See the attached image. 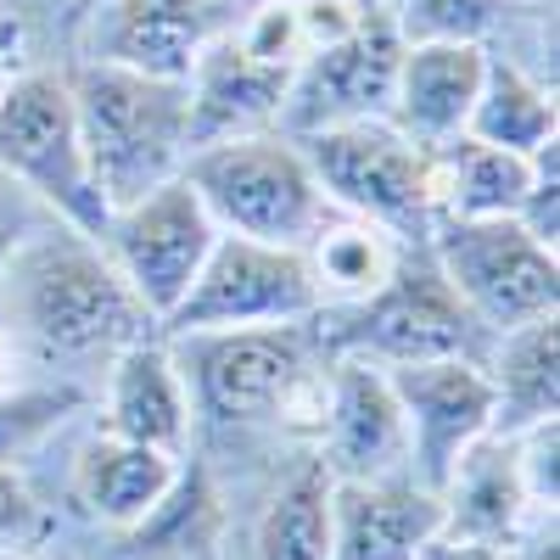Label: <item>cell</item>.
Wrapping results in <instances>:
<instances>
[{
	"label": "cell",
	"mask_w": 560,
	"mask_h": 560,
	"mask_svg": "<svg viewBox=\"0 0 560 560\" xmlns=\"http://www.w3.org/2000/svg\"><path fill=\"white\" fill-rule=\"evenodd\" d=\"M0 325L18 353L51 364L113 359L140 337H158V319L124 287L102 242L62 219L34 224L0 269Z\"/></svg>",
	"instance_id": "6da1fadb"
},
{
	"label": "cell",
	"mask_w": 560,
	"mask_h": 560,
	"mask_svg": "<svg viewBox=\"0 0 560 560\" xmlns=\"http://www.w3.org/2000/svg\"><path fill=\"white\" fill-rule=\"evenodd\" d=\"M68 96L107 213L158 191L191 158V90H185V79L84 62L68 73Z\"/></svg>",
	"instance_id": "7a4b0ae2"
},
{
	"label": "cell",
	"mask_w": 560,
	"mask_h": 560,
	"mask_svg": "<svg viewBox=\"0 0 560 560\" xmlns=\"http://www.w3.org/2000/svg\"><path fill=\"white\" fill-rule=\"evenodd\" d=\"M308 325L163 337L174 348L185 393H191V415H208V420H219V427H247V420H303V427L314 432L331 359L314 364Z\"/></svg>",
	"instance_id": "3957f363"
},
{
	"label": "cell",
	"mask_w": 560,
	"mask_h": 560,
	"mask_svg": "<svg viewBox=\"0 0 560 560\" xmlns=\"http://www.w3.org/2000/svg\"><path fill=\"white\" fill-rule=\"evenodd\" d=\"M185 185L202 197L208 219L224 236H247L269 247H303L331 219V197L303 158V147L280 129L224 135L185 158Z\"/></svg>",
	"instance_id": "277c9868"
},
{
	"label": "cell",
	"mask_w": 560,
	"mask_h": 560,
	"mask_svg": "<svg viewBox=\"0 0 560 560\" xmlns=\"http://www.w3.org/2000/svg\"><path fill=\"white\" fill-rule=\"evenodd\" d=\"M314 342L331 359H364V364H427V359H482L488 331L465 314L454 287L443 280L427 242H415L393 280L348 308H319Z\"/></svg>",
	"instance_id": "5b68a950"
},
{
	"label": "cell",
	"mask_w": 560,
	"mask_h": 560,
	"mask_svg": "<svg viewBox=\"0 0 560 560\" xmlns=\"http://www.w3.org/2000/svg\"><path fill=\"white\" fill-rule=\"evenodd\" d=\"M0 174L51 219L84 230V236H102L107 202L90 174L62 73L28 68L7 79V90H0Z\"/></svg>",
	"instance_id": "8992f818"
},
{
	"label": "cell",
	"mask_w": 560,
	"mask_h": 560,
	"mask_svg": "<svg viewBox=\"0 0 560 560\" xmlns=\"http://www.w3.org/2000/svg\"><path fill=\"white\" fill-rule=\"evenodd\" d=\"M319 191L331 197L337 213L370 219L393 230L404 242H427L438 224L432 202V152L415 147L404 129L387 118H364V124H337L298 140Z\"/></svg>",
	"instance_id": "52a82bcc"
},
{
	"label": "cell",
	"mask_w": 560,
	"mask_h": 560,
	"mask_svg": "<svg viewBox=\"0 0 560 560\" xmlns=\"http://www.w3.org/2000/svg\"><path fill=\"white\" fill-rule=\"evenodd\" d=\"M443 280L488 337L555 314L560 264L516 219H438L427 236Z\"/></svg>",
	"instance_id": "ba28073f"
},
{
	"label": "cell",
	"mask_w": 560,
	"mask_h": 560,
	"mask_svg": "<svg viewBox=\"0 0 560 560\" xmlns=\"http://www.w3.org/2000/svg\"><path fill=\"white\" fill-rule=\"evenodd\" d=\"M319 314L303 247H269L247 236H224L191 280L179 308L158 325V337H202V331H258V325H308Z\"/></svg>",
	"instance_id": "9c48e42d"
},
{
	"label": "cell",
	"mask_w": 560,
	"mask_h": 560,
	"mask_svg": "<svg viewBox=\"0 0 560 560\" xmlns=\"http://www.w3.org/2000/svg\"><path fill=\"white\" fill-rule=\"evenodd\" d=\"M96 242L124 275V287L140 298V308L163 325L179 308V298L191 292V280L202 275L219 242V224L208 219L202 197L185 185V174H174L158 191L113 208Z\"/></svg>",
	"instance_id": "30bf717a"
},
{
	"label": "cell",
	"mask_w": 560,
	"mask_h": 560,
	"mask_svg": "<svg viewBox=\"0 0 560 560\" xmlns=\"http://www.w3.org/2000/svg\"><path fill=\"white\" fill-rule=\"evenodd\" d=\"M404 57V34L393 28L387 7H370V18L337 39L308 51L287 84V107H280V135H319L337 124H364V118H387L393 102V79Z\"/></svg>",
	"instance_id": "8fae6325"
},
{
	"label": "cell",
	"mask_w": 560,
	"mask_h": 560,
	"mask_svg": "<svg viewBox=\"0 0 560 560\" xmlns=\"http://www.w3.org/2000/svg\"><path fill=\"white\" fill-rule=\"evenodd\" d=\"M319 465L331 482H387L409 477V432L404 409L393 398V382L382 364L364 359H331L325 393L314 415ZM415 482V477H409Z\"/></svg>",
	"instance_id": "7c38bea8"
},
{
	"label": "cell",
	"mask_w": 560,
	"mask_h": 560,
	"mask_svg": "<svg viewBox=\"0 0 560 560\" xmlns=\"http://www.w3.org/2000/svg\"><path fill=\"white\" fill-rule=\"evenodd\" d=\"M387 382L409 432V477L438 493L454 459L493 432V387L482 376V359L393 364Z\"/></svg>",
	"instance_id": "4fadbf2b"
},
{
	"label": "cell",
	"mask_w": 560,
	"mask_h": 560,
	"mask_svg": "<svg viewBox=\"0 0 560 560\" xmlns=\"http://www.w3.org/2000/svg\"><path fill=\"white\" fill-rule=\"evenodd\" d=\"M488 73V45L477 39H420L404 45L387 124L404 129L415 147H443V140L465 135V118L477 107V90Z\"/></svg>",
	"instance_id": "5bb4252c"
},
{
	"label": "cell",
	"mask_w": 560,
	"mask_h": 560,
	"mask_svg": "<svg viewBox=\"0 0 560 560\" xmlns=\"http://www.w3.org/2000/svg\"><path fill=\"white\" fill-rule=\"evenodd\" d=\"M287 84L292 73L258 62L236 39V28L213 34L197 51L191 73H185V90H191V152L224 135H253V129L280 124Z\"/></svg>",
	"instance_id": "9a60e30c"
},
{
	"label": "cell",
	"mask_w": 560,
	"mask_h": 560,
	"mask_svg": "<svg viewBox=\"0 0 560 560\" xmlns=\"http://www.w3.org/2000/svg\"><path fill=\"white\" fill-rule=\"evenodd\" d=\"M224 7L230 0H113V7H102L96 62L185 79L202 45L230 28Z\"/></svg>",
	"instance_id": "2e32d148"
},
{
	"label": "cell",
	"mask_w": 560,
	"mask_h": 560,
	"mask_svg": "<svg viewBox=\"0 0 560 560\" xmlns=\"http://www.w3.org/2000/svg\"><path fill=\"white\" fill-rule=\"evenodd\" d=\"M191 393L163 337H140L107 359V393H102V432L124 443H147L179 454L191 438Z\"/></svg>",
	"instance_id": "e0dca14e"
},
{
	"label": "cell",
	"mask_w": 560,
	"mask_h": 560,
	"mask_svg": "<svg viewBox=\"0 0 560 560\" xmlns=\"http://www.w3.org/2000/svg\"><path fill=\"white\" fill-rule=\"evenodd\" d=\"M438 533V493L409 477L331 482V560H415Z\"/></svg>",
	"instance_id": "ac0fdd59"
},
{
	"label": "cell",
	"mask_w": 560,
	"mask_h": 560,
	"mask_svg": "<svg viewBox=\"0 0 560 560\" xmlns=\"http://www.w3.org/2000/svg\"><path fill=\"white\" fill-rule=\"evenodd\" d=\"M179 482V454L96 432L73 459V504L113 533L147 527Z\"/></svg>",
	"instance_id": "d6986e66"
},
{
	"label": "cell",
	"mask_w": 560,
	"mask_h": 560,
	"mask_svg": "<svg viewBox=\"0 0 560 560\" xmlns=\"http://www.w3.org/2000/svg\"><path fill=\"white\" fill-rule=\"evenodd\" d=\"M438 504H443V533L504 544V549L538 522V510L527 504L522 477H516V443L504 432L477 438L454 459V471L438 488Z\"/></svg>",
	"instance_id": "ffe728a7"
},
{
	"label": "cell",
	"mask_w": 560,
	"mask_h": 560,
	"mask_svg": "<svg viewBox=\"0 0 560 560\" xmlns=\"http://www.w3.org/2000/svg\"><path fill=\"white\" fill-rule=\"evenodd\" d=\"M482 376L493 387V432H527L560 415V319H527L482 348Z\"/></svg>",
	"instance_id": "44dd1931"
},
{
	"label": "cell",
	"mask_w": 560,
	"mask_h": 560,
	"mask_svg": "<svg viewBox=\"0 0 560 560\" xmlns=\"http://www.w3.org/2000/svg\"><path fill=\"white\" fill-rule=\"evenodd\" d=\"M415 242L393 236V230L370 224V219H353V213H331L314 236L303 242V264H308V280H314V298L319 308H348V303H364L376 298L393 269L404 264Z\"/></svg>",
	"instance_id": "7402d4cb"
},
{
	"label": "cell",
	"mask_w": 560,
	"mask_h": 560,
	"mask_svg": "<svg viewBox=\"0 0 560 560\" xmlns=\"http://www.w3.org/2000/svg\"><path fill=\"white\" fill-rule=\"evenodd\" d=\"M533 185V158L482 147L471 135H454L432 147V202L438 219H516Z\"/></svg>",
	"instance_id": "603a6c76"
},
{
	"label": "cell",
	"mask_w": 560,
	"mask_h": 560,
	"mask_svg": "<svg viewBox=\"0 0 560 560\" xmlns=\"http://www.w3.org/2000/svg\"><path fill=\"white\" fill-rule=\"evenodd\" d=\"M465 135L482 140V147L533 158L538 147L555 140V90L538 84L527 68L488 51V73H482L471 118H465Z\"/></svg>",
	"instance_id": "cb8c5ba5"
},
{
	"label": "cell",
	"mask_w": 560,
	"mask_h": 560,
	"mask_svg": "<svg viewBox=\"0 0 560 560\" xmlns=\"http://www.w3.org/2000/svg\"><path fill=\"white\" fill-rule=\"evenodd\" d=\"M253 560H331V477L319 459H303L269 493L253 533Z\"/></svg>",
	"instance_id": "d4e9b609"
},
{
	"label": "cell",
	"mask_w": 560,
	"mask_h": 560,
	"mask_svg": "<svg viewBox=\"0 0 560 560\" xmlns=\"http://www.w3.org/2000/svg\"><path fill=\"white\" fill-rule=\"evenodd\" d=\"M510 0H393V28L404 45L420 39H488L504 23Z\"/></svg>",
	"instance_id": "484cf974"
},
{
	"label": "cell",
	"mask_w": 560,
	"mask_h": 560,
	"mask_svg": "<svg viewBox=\"0 0 560 560\" xmlns=\"http://www.w3.org/2000/svg\"><path fill=\"white\" fill-rule=\"evenodd\" d=\"M79 409L73 387H7L0 393V465L28 454L45 432H57Z\"/></svg>",
	"instance_id": "4316f807"
},
{
	"label": "cell",
	"mask_w": 560,
	"mask_h": 560,
	"mask_svg": "<svg viewBox=\"0 0 560 560\" xmlns=\"http://www.w3.org/2000/svg\"><path fill=\"white\" fill-rule=\"evenodd\" d=\"M516 443V477H522V493L538 516H555L560 510V415L555 420H538L527 432H510Z\"/></svg>",
	"instance_id": "83f0119b"
},
{
	"label": "cell",
	"mask_w": 560,
	"mask_h": 560,
	"mask_svg": "<svg viewBox=\"0 0 560 560\" xmlns=\"http://www.w3.org/2000/svg\"><path fill=\"white\" fill-rule=\"evenodd\" d=\"M236 39L247 45V51L280 73H298V62L308 57L303 45V23H298V0H264V7L236 28Z\"/></svg>",
	"instance_id": "f1b7e54d"
},
{
	"label": "cell",
	"mask_w": 560,
	"mask_h": 560,
	"mask_svg": "<svg viewBox=\"0 0 560 560\" xmlns=\"http://www.w3.org/2000/svg\"><path fill=\"white\" fill-rule=\"evenodd\" d=\"M516 224L538 247H549V253L560 247V147L555 140L533 152V185H527V197L516 208Z\"/></svg>",
	"instance_id": "f546056e"
},
{
	"label": "cell",
	"mask_w": 560,
	"mask_h": 560,
	"mask_svg": "<svg viewBox=\"0 0 560 560\" xmlns=\"http://www.w3.org/2000/svg\"><path fill=\"white\" fill-rule=\"evenodd\" d=\"M51 522H45V510L34 504L28 482L12 471V465H0V544L7 549H34Z\"/></svg>",
	"instance_id": "4dcf8cb0"
},
{
	"label": "cell",
	"mask_w": 560,
	"mask_h": 560,
	"mask_svg": "<svg viewBox=\"0 0 560 560\" xmlns=\"http://www.w3.org/2000/svg\"><path fill=\"white\" fill-rule=\"evenodd\" d=\"M28 230H34V219L23 213V191L0 174V269H7V258L18 253V242L28 236Z\"/></svg>",
	"instance_id": "1f68e13d"
},
{
	"label": "cell",
	"mask_w": 560,
	"mask_h": 560,
	"mask_svg": "<svg viewBox=\"0 0 560 560\" xmlns=\"http://www.w3.org/2000/svg\"><path fill=\"white\" fill-rule=\"evenodd\" d=\"M415 560H510L504 544H482V538H459V533H438Z\"/></svg>",
	"instance_id": "d6a6232c"
},
{
	"label": "cell",
	"mask_w": 560,
	"mask_h": 560,
	"mask_svg": "<svg viewBox=\"0 0 560 560\" xmlns=\"http://www.w3.org/2000/svg\"><path fill=\"white\" fill-rule=\"evenodd\" d=\"M18 342H12V331H7V325H0V393H7V387H18Z\"/></svg>",
	"instance_id": "836d02e7"
},
{
	"label": "cell",
	"mask_w": 560,
	"mask_h": 560,
	"mask_svg": "<svg viewBox=\"0 0 560 560\" xmlns=\"http://www.w3.org/2000/svg\"><path fill=\"white\" fill-rule=\"evenodd\" d=\"M0 560H34L28 549H7V544H0Z\"/></svg>",
	"instance_id": "e575fe53"
},
{
	"label": "cell",
	"mask_w": 560,
	"mask_h": 560,
	"mask_svg": "<svg viewBox=\"0 0 560 560\" xmlns=\"http://www.w3.org/2000/svg\"><path fill=\"white\" fill-rule=\"evenodd\" d=\"M96 7H113V0H79V12H96Z\"/></svg>",
	"instance_id": "d590c367"
},
{
	"label": "cell",
	"mask_w": 560,
	"mask_h": 560,
	"mask_svg": "<svg viewBox=\"0 0 560 560\" xmlns=\"http://www.w3.org/2000/svg\"><path fill=\"white\" fill-rule=\"evenodd\" d=\"M7 79H12V68H7V57H0V90H7Z\"/></svg>",
	"instance_id": "8d00e7d4"
}]
</instances>
